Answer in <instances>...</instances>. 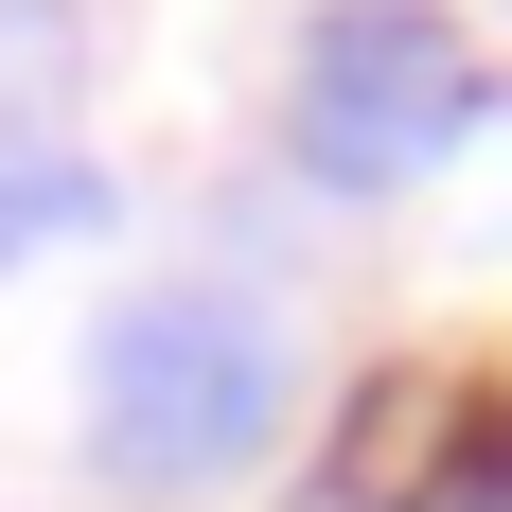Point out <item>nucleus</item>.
<instances>
[{
	"label": "nucleus",
	"instance_id": "nucleus-1",
	"mask_svg": "<svg viewBox=\"0 0 512 512\" xmlns=\"http://www.w3.org/2000/svg\"><path fill=\"white\" fill-rule=\"evenodd\" d=\"M301 354L248 283H124L89 318V477L106 495H230L283 442Z\"/></svg>",
	"mask_w": 512,
	"mask_h": 512
},
{
	"label": "nucleus",
	"instance_id": "nucleus-2",
	"mask_svg": "<svg viewBox=\"0 0 512 512\" xmlns=\"http://www.w3.org/2000/svg\"><path fill=\"white\" fill-rule=\"evenodd\" d=\"M495 124V71L442 0H318L301 71H283V159L318 195H424L442 159Z\"/></svg>",
	"mask_w": 512,
	"mask_h": 512
},
{
	"label": "nucleus",
	"instance_id": "nucleus-3",
	"mask_svg": "<svg viewBox=\"0 0 512 512\" xmlns=\"http://www.w3.org/2000/svg\"><path fill=\"white\" fill-rule=\"evenodd\" d=\"M106 212H124V195H106L89 142H0V283H18L36 248H89Z\"/></svg>",
	"mask_w": 512,
	"mask_h": 512
},
{
	"label": "nucleus",
	"instance_id": "nucleus-4",
	"mask_svg": "<svg viewBox=\"0 0 512 512\" xmlns=\"http://www.w3.org/2000/svg\"><path fill=\"white\" fill-rule=\"evenodd\" d=\"M89 71V18L71 0H0V142H53V89Z\"/></svg>",
	"mask_w": 512,
	"mask_h": 512
},
{
	"label": "nucleus",
	"instance_id": "nucleus-5",
	"mask_svg": "<svg viewBox=\"0 0 512 512\" xmlns=\"http://www.w3.org/2000/svg\"><path fill=\"white\" fill-rule=\"evenodd\" d=\"M407 512H512V424H442L407 477Z\"/></svg>",
	"mask_w": 512,
	"mask_h": 512
}]
</instances>
